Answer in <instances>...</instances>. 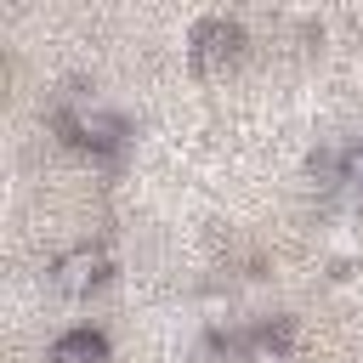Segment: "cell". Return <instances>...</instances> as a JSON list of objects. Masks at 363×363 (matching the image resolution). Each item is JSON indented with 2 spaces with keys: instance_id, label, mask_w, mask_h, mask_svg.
<instances>
[{
  "instance_id": "cell-1",
  "label": "cell",
  "mask_w": 363,
  "mask_h": 363,
  "mask_svg": "<svg viewBox=\"0 0 363 363\" xmlns=\"http://www.w3.org/2000/svg\"><path fill=\"white\" fill-rule=\"evenodd\" d=\"M102 250H91V244H79V250H68L57 267H51V284H57V295H68V301H79V295H91L96 284H102Z\"/></svg>"
},
{
  "instance_id": "cell-2",
  "label": "cell",
  "mask_w": 363,
  "mask_h": 363,
  "mask_svg": "<svg viewBox=\"0 0 363 363\" xmlns=\"http://www.w3.org/2000/svg\"><path fill=\"white\" fill-rule=\"evenodd\" d=\"M51 363H108V346H102V335H91V329H68V335L51 346Z\"/></svg>"
},
{
  "instance_id": "cell-3",
  "label": "cell",
  "mask_w": 363,
  "mask_h": 363,
  "mask_svg": "<svg viewBox=\"0 0 363 363\" xmlns=\"http://www.w3.org/2000/svg\"><path fill=\"white\" fill-rule=\"evenodd\" d=\"M74 130H79V142H113L119 136V125L102 113V108H74V119H68Z\"/></svg>"
},
{
  "instance_id": "cell-4",
  "label": "cell",
  "mask_w": 363,
  "mask_h": 363,
  "mask_svg": "<svg viewBox=\"0 0 363 363\" xmlns=\"http://www.w3.org/2000/svg\"><path fill=\"white\" fill-rule=\"evenodd\" d=\"M238 363H289V352H284L278 340H267V335H261V340H250V346L238 352Z\"/></svg>"
},
{
  "instance_id": "cell-5",
  "label": "cell",
  "mask_w": 363,
  "mask_h": 363,
  "mask_svg": "<svg viewBox=\"0 0 363 363\" xmlns=\"http://www.w3.org/2000/svg\"><path fill=\"white\" fill-rule=\"evenodd\" d=\"M340 182H346V187L363 199V147H352V153L340 159Z\"/></svg>"
}]
</instances>
